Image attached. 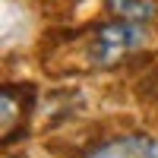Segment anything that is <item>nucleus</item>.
<instances>
[{
    "instance_id": "obj_1",
    "label": "nucleus",
    "mask_w": 158,
    "mask_h": 158,
    "mask_svg": "<svg viewBox=\"0 0 158 158\" xmlns=\"http://www.w3.org/2000/svg\"><path fill=\"white\" fill-rule=\"evenodd\" d=\"M142 41H146V29H142L136 19L108 22V25H101L95 32V38H92L89 57H92V63H98V67H111V63L123 60L127 54H133Z\"/></svg>"
},
{
    "instance_id": "obj_2",
    "label": "nucleus",
    "mask_w": 158,
    "mask_h": 158,
    "mask_svg": "<svg viewBox=\"0 0 158 158\" xmlns=\"http://www.w3.org/2000/svg\"><path fill=\"white\" fill-rule=\"evenodd\" d=\"M89 158H158V139L146 133H130L104 142L92 152Z\"/></svg>"
},
{
    "instance_id": "obj_3",
    "label": "nucleus",
    "mask_w": 158,
    "mask_h": 158,
    "mask_svg": "<svg viewBox=\"0 0 158 158\" xmlns=\"http://www.w3.org/2000/svg\"><path fill=\"white\" fill-rule=\"evenodd\" d=\"M114 10H120L123 19H136V22L139 19H149L155 13L149 3H142V0H114Z\"/></svg>"
}]
</instances>
